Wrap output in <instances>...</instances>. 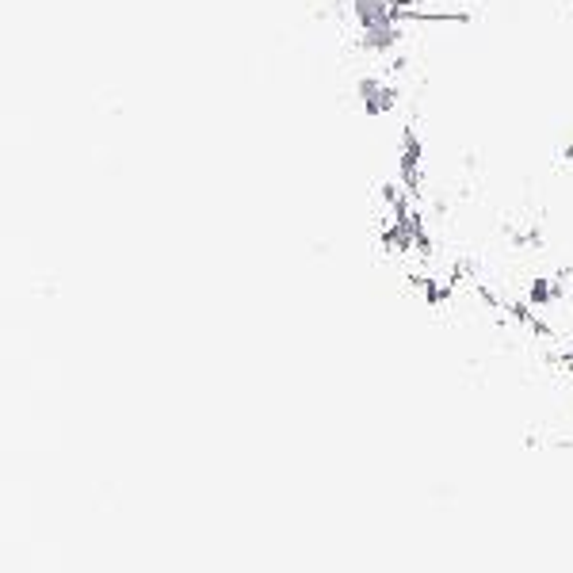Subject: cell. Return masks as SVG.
Wrapping results in <instances>:
<instances>
[{"instance_id": "2", "label": "cell", "mask_w": 573, "mask_h": 573, "mask_svg": "<svg viewBox=\"0 0 573 573\" xmlns=\"http://www.w3.org/2000/svg\"><path fill=\"white\" fill-rule=\"evenodd\" d=\"M360 100H363V111H367V115H386V111L394 107V100H398V92L386 85V81H379V77H363Z\"/></svg>"}, {"instance_id": "1", "label": "cell", "mask_w": 573, "mask_h": 573, "mask_svg": "<svg viewBox=\"0 0 573 573\" xmlns=\"http://www.w3.org/2000/svg\"><path fill=\"white\" fill-rule=\"evenodd\" d=\"M352 4V16L360 23L363 31H375V27H386V23H402L398 20V8L390 0H348Z\"/></svg>"}]
</instances>
